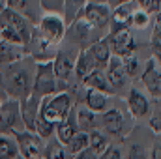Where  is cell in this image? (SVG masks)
<instances>
[{
    "instance_id": "obj_33",
    "label": "cell",
    "mask_w": 161,
    "mask_h": 159,
    "mask_svg": "<svg viewBox=\"0 0 161 159\" xmlns=\"http://www.w3.org/2000/svg\"><path fill=\"white\" fill-rule=\"evenodd\" d=\"M0 32H2V41L15 43V45H25L21 34H19L13 26H9V25H0ZM25 47H26V45H25Z\"/></svg>"
},
{
    "instance_id": "obj_11",
    "label": "cell",
    "mask_w": 161,
    "mask_h": 159,
    "mask_svg": "<svg viewBox=\"0 0 161 159\" xmlns=\"http://www.w3.org/2000/svg\"><path fill=\"white\" fill-rule=\"evenodd\" d=\"M77 52L71 51V49H60V51H56L54 60H53V68H54V75H56L58 80H68L73 75Z\"/></svg>"
},
{
    "instance_id": "obj_35",
    "label": "cell",
    "mask_w": 161,
    "mask_h": 159,
    "mask_svg": "<svg viewBox=\"0 0 161 159\" xmlns=\"http://www.w3.org/2000/svg\"><path fill=\"white\" fill-rule=\"evenodd\" d=\"M64 2L66 0H40V8L45 13H64Z\"/></svg>"
},
{
    "instance_id": "obj_12",
    "label": "cell",
    "mask_w": 161,
    "mask_h": 159,
    "mask_svg": "<svg viewBox=\"0 0 161 159\" xmlns=\"http://www.w3.org/2000/svg\"><path fill=\"white\" fill-rule=\"evenodd\" d=\"M40 97L34 94H28L26 97L19 99V111H21V122L23 127L28 131H34L36 120L40 116Z\"/></svg>"
},
{
    "instance_id": "obj_34",
    "label": "cell",
    "mask_w": 161,
    "mask_h": 159,
    "mask_svg": "<svg viewBox=\"0 0 161 159\" xmlns=\"http://www.w3.org/2000/svg\"><path fill=\"white\" fill-rule=\"evenodd\" d=\"M54 123H51V122H47L45 118H41V116H38V120H36V125H34V131L40 135V137H43V139H49L53 133H54Z\"/></svg>"
},
{
    "instance_id": "obj_38",
    "label": "cell",
    "mask_w": 161,
    "mask_h": 159,
    "mask_svg": "<svg viewBox=\"0 0 161 159\" xmlns=\"http://www.w3.org/2000/svg\"><path fill=\"white\" fill-rule=\"evenodd\" d=\"M146 152L141 144H131L129 146V152H127V159H146Z\"/></svg>"
},
{
    "instance_id": "obj_19",
    "label": "cell",
    "mask_w": 161,
    "mask_h": 159,
    "mask_svg": "<svg viewBox=\"0 0 161 159\" xmlns=\"http://www.w3.org/2000/svg\"><path fill=\"white\" fill-rule=\"evenodd\" d=\"M86 49H88V52L92 54V58H94V62H96V68H97V69H105L107 64H109V60H111V56H113L107 40L101 38V40L92 41Z\"/></svg>"
},
{
    "instance_id": "obj_21",
    "label": "cell",
    "mask_w": 161,
    "mask_h": 159,
    "mask_svg": "<svg viewBox=\"0 0 161 159\" xmlns=\"http://www.w3.org/2000/svg\"><path fill=\"white\" fill-rule=\"evenodd\" d=\"M96 68V62L92 58V54L88 52V49H79L77 58H75V68H73V75L79 80H82L86 75H90Z\"/></svg>"
},
{
    "instance_id": "obj_3",
    "label": "cell",
    "mask_w": 161,
    "mask_h": 159,
    "mask_svg": "<svg viewBox=\"0 0 161 159\" xmlns=\"http://www.w3.org/2000/svg\"><path fill=\"white\" fill-rule=\"evenodd\" d=\"M34 28L45 41H49L51 45L58 47L66 38L68 25H66L62 15H58V13H45Z\"/></svg>"
},
{
    "instance_id": "obj_25",
    "label": "cell",
    "mask_w": 161,
    "mask_h": 159,
    "mask_svg": "<svg viewBox=\"0 0 161 159\" xmlns=\"http://www.w3.org/2000/svg\"><path fill=\"white\" fill-rule=\"evenodd\" d=\"M88 144H90V135H88V131L79 129V131L75 133V137L66 144V150L69 152V156H77L79 152H82V150L88 148Z\"/></svg>"
},
{
    "instance_id": "obj_13",
    "label": "cell",
    "mask_w": 161,
    "mask_h": 159,
    "mask_svg": "<svg viewBox=\"0 0 161 159\" xmlns=\"http://www.w3.org/2000/svg\"><path fill=\"white\" fill-rule=\"evenodd\" d=\"M125 103H127V112L133 118H146V116H150L152 103L139 88H129Z\"/></svg>"
},
{
    "instance_id": "obj_17",
    "label": "cell",
    "mask_w": 161,
    "mask_h": 159,
    "mask_svg": "<svg viewBox=\"0 0 161 159\" xmlns=\"http://www.w3.org/2000/svg\"><path fill=\"white\" fill-rule=\"evenodd\" d=\"M105 75H107V79H109L111 86H113L114 90L125 88V84H127V80H129L125 69H124L122 58L116 56V54L111 56V60H109V64H107V68H105Z\"/></svg>"
},
{
    "instance_id": "obj_14",
    "label": "cell",
    "mask_w": 161,
    "mask_h": 159,
    "mask_svg": "<svg viewBox=\"0 0 161 159\" xmlns=\"http://www.w3.org/2000/svg\"><path fill=\"white\" fill-rule=\"evenodd\" d=\"M101 129L111 137L125 135V116L120 109H109L101 114Z\"/></svg>"
},
{
    "instance_id": "obj_47",
    "label": "cell",
    "mask_w": 161,
    "mask_h": 159,
    "mask_svg": "<svg viewBox=\"0 0 161 159\" xmlns=\"http://www.w3.org/2000/svg\"><path fill=\"white\" fill-rule=\"evenodd\" d=\"M38 159H45V157H38Z\"/></svg>"
},
{
    "instance_id": "obj_32",
    "label": "cell",
    "mask_w": 161,
    "mask_h": 159,
    "mask_svg": "<svg viewBox=\"0 0 161 159\" xmlns=\"http://www.w3.org/2000/svg\"><path fill=\"white\" fill-rule=\"evenodd\" d=\"M150 51H152V56L161 64V25L156 23L154 30H152V36H150Z\"/></svg>"
},
{
    "instance_id": "obj_40",
    "label": "cell",
    "mask_w": 161,
    "mask_h": 159,
    "mask_svg": "<svg viewBox=\"0 0 161 159\" xmlns=\"http://www.w3.org/2000/svg\"><path fill=\"white\" fill-rule=\"evenodd\" d=\"M73 159H99V156H97V154H94L90 148H86V150L79 152L77 156H73Z\"/></svg>"
},
{
    "instance_id": "obj_24",
    "label": "cell",
    "mask_w": 161,
    "mask_h": 159,
    "mask_svg": "<svg viewBox=\"0 0 161 159\" xmlns=\"http://www.w3.org/2000/svg\"><path fill=\"white\" fill-rule=\"evenodd\" d=\"M88 135H90V144H88V148L94 152V154H97V156H101L107 148H109V137L105 135V133H101L99 129H92V131H88Z\"/></svg>"
},
{
    "instance_id": "obj_23",
    "label": "cell",
    "mask_w": 161,
    "mask_h": 159,
    "mask_svg": "<svg viewBox=\"0 0 161 159\" xmlns=\"http://www.w3.org/2000/svg\"><path fill=\"white\" fill-rule=\"evenodd\" d=\"M107 103H109V96L105 92H99V90H94V88H86V92H84V105L90 111L103 112L107 109Z\"/></svg>"
},
{
    "instance_id": "obj_28",
    "label": "cell",
    "mask_w": 161,
    "mask_h": 159,
    "mask_svg": "<svg viewBox=\"0 0 161 159\" xmlns=\"http://www.w3.org/2000/svg\"><path fill=\"white\" fill-rule=\"evenodd\" d=\"M69 152L66 150L64 144H60L58 140H53L45 146V159H71Z\"/></svg>"
},
{
    "instance_id": "obj_20",
    "label": "cell",
    "mask_w": 161,
    "mask_h": 159,
    "mask_svg": "<svg viewBox=\"0 0 161 159\" xmlns=\"http://www.w3.org/2000/svg\"><path fill=\"white\" fill-rule=\"evenodd\" d=\"M80 82H82L86 88H94V90L105 92L107 96H113V94H114V88L111 86V82H109V79H107L105 69H94L90 75H86Z\"/></svg>"
},
{
    "instance_id": "obj_30",
    "label": "cell",
    "mask_w": 161,
    "mask_h": 159,
    "mask_svg": "<svg viewBox=\"0 0 161 159\" xmlns=\"http://www.w3.org/2000/svg\"><path fill=\"white\" fill-rule=\"evenodd\" d=\"M6 6L11 8V9H15V11H19L21 15L28 17L32 23L36 21L34 15H32L34 11H32V8H30V0H6Z\"/></svg>"
},
{
    "instance_id": "obj_27",
    "label": "cell",
    "mask_w": 161,
    "mask_h": 159,
    "mask_svg": "<svg viewBox=\"0 0 161 159\" xmlns=\"http://www.w3.org/2000/svg\"><path fill=\"white\" fill-rule=\"evenodd\" d=\"M19 156L15 139H9L6 135H0V159H13Z\"/></svg>"
},
{
    "instance_id": "obj_1",
    "label": "cell",
    "mask_w": 161,
    "mask_h": 159,
    "mask_svg": "<svg viewBox=\"0 0 161 159\" xmlns=\"http://www.w3.org/2000/svg\"><path fill=\"white\" fill-rule=\"evenodd\" d=\"M28 56H25L23 60L8 66L4 71H2V84L8 92L9 97H15V99H23L26 97L28 94H32V82H34V69H36V64H28Z\"/></svg>"
},
{
    "instance_id": "obj_36",
    "label": "cell",
    "mask_w": 161,
    "mask_h": 159,
    "mask_svg": "<svg viewBox=\"0 0 161 159\" xmlns=\"http://www.w3.org/2000/svg\"><path fill=\"white\" fill-rule=\"evenodd\" d=\"M150 17H152V15H148L146 11L135 8V11H133V19H131V26H135V28H146V26L150 25Z\"/></svg>"
},
{
    "instance_id": "obj_48",
    "label": "cell",
    "mask_w": 161,
    "mask_h": 159,
    "mask_svg": "<svg viewBox=\"0 0 161 159\" xmlns=\"http://www.w3.org/2000/svg\"><path fill=\"white\" fill-rule=\"evenodd\" d=\"M2 2H6V0H2Z\"/></svg>"
},
{
    "instance_id": "obj_43",
    "label": "cell",
    "mask_w": 161,
    "mask_h": 159,
    "mask_svg": "<svg viewBox=\"0 0 161 159\" xmlns=\"http://www.w3.org/2000/svg\"><path fill=\"white\" fill-rule=\"evenodd\" d=\"M156 17H158V23H159V25H161V9H159V11H158V15H156Z\"/></svg>"
},
{
    "instance_id": "obj_42",
    "label": "cell",
    "mask_w": 161,
    "mask_h": 159,
    "mask_svg": "<svg viewBox=\"0 0 161 159\" xmlns=\"http://www.w3.org/2000/svg\"><path fill=\"white\" fill-rule=\"evenodd\" d=\"M88 2H97V4H107V0H88Z\"/></svg>"
},
{
    "instance_id": "obj_10",
    "label": "cell",
    "mask_w": 161,
    "mask_h": 159,
    "mask_svg": "<svg viewBox=\"0 0 161 159\" xmlns=\"http://www.w3.org/2000/svg\"><path fill=\"white\" fill-rule=\"evenodd\" d=\"M161 64L156 58H148L142 71H141V82L144 84L146 92L154 97H161Z\"/></svg>"
},
{
    "instance_id": "obj_45",
    "label": "cell",
    "mask_w": 161,
    "mask_h": 159,
    "mask_svg": "<svg viewBox=\"0 0 161 159\" xmlns=\"http://www.w3.org/2000/svg\"><path fill=\"white\" fill-rule=\"evenodd\" d=\"M13 159H25V157H21V156H17V157H13Z\"/></svg>"
},
{
    "instance_id": "obj_4",
    "label": "cell",
    "mask_w": 161,
    "mask_h": 159,
    "mask_svg": "<svg viewBox=\"0 0 161 159\" xmlns=\"http://www.w3.org/2000/svg\"><path fill=\"white\" fill-rule=\"evenodd\" d=\"M13 139L17 142V150H19V156L25 159H38L43 157V152H45V139L40 137L36 131H28V129H15L13 133Z\"/></svg>"
},
{
    "instance_id": "obj_22",
    "label": "cell",
    "mask_w": 161,
    "mask_h": 159,
    "mask_svg": "<svg viewBox=\"0 0 161 159\" xmlns=\"http://www.w3.org/2000/svg\"><path fill=\"white\" fill-rule=\"evenodd\" d=\"M75 114H77L79 129H82V131H92V129H99L101 127V114L90 111L86 105L75 109Z\"/></svg>"
},
{
    "instance_id": "obj_8",
    "label": "cell",
    "mask_w": 161,
    "mask_h": 159,
    "mask_svg": "<svg viewBox=\"0 0 161 159\" xmlns=\"http://www.w3.org/2000/svg\"><path fill=\"white\" fill-rule=\"evenodd\" d=\"M0 25H9V26H13V28L21 34L25 45H28L30 36H32V30H34V23H32L28 17H25V15H21L19 11H15V9H11V8L6 6V8L0 11Z\"/></svg>"
},
{
    "instance_id": "obj_2",
    "label": "cell",
    "mask_w": 161,
    "mask_h": 159,
    "mask_svg": "<svg viewBox=\"0 0 161 159\" xmlns=\"http://www.w3.org/2000/svg\"><path fill=\"white\" fill-rule=\"evenodd\" d=\"M73 105H75L73 97L68 92L49 94V96L41 97V101H40V116L56 125L62 118L68 116V112L73 109Z\"/></svg>"
},
{
    "instance_id": "obj_18",
    "label": "cell",
    "mask_w": 161,
    "mask_h": 159,
    "mask_svg": "<svg viewBox=\"0 0 161 159\" xmlns=\"http://www.w3.org/2000/svg\"><path fill=\"white\" fill-rule=\"evenodd\" d=\"M133 4L131 2H124L120 6L113 8L111 11V30H118V28H129L131 26V19H133Z\"/></svg>"
},
{
    "instance_id": "obj_44",
    "label": "cell",
    "mask_w": 161,
    "mask_h": 159,
    "mask_svg": "<svg viewBox=\"0 0 161 159\" xmlns=\"http://www.w3.org/2000/svg\"><path fill=\"white\" fill-rule=\"evenodd\" d=\"M4 8H6V2H2V0H0V11H2Z\"/></svg>"
},
{
    "instance_id": "obj_9",
    "label": "cell",
    "mask_w": 161,
    "mask_h": 159,
    "mask_svg": "<svg viewBox=\"0 0 161 159\" xmlns=\"http://www.w3.org/2000/svg\"><path fill=\"white\" fill-rule=\"evenodd\" d=\"M21 122V111H19V99L9 97L6 101H2V109H0V133H13L15 129H19Z\"/></svg>"
},
{
    "instance_id": "obj_15",
    "label": "cell",
    "mask_w": 161,
    "mask_h": 159,
    "mask_svg": "<svg viewBox=\"0 0 161 159\" xmlns=\"http://www.w3.org/2000/svg\"><path fill=\"white\" fill-rule=\"evenodd\" d=\"M75 105H73V109L68 112V116L66 118H62L58 123H56V127H54V135H56V140L60 142V144H68L73 137H75V133L79 131V123H77V114H75Z\"/></svg>"
},
{
    "instance_id": "obj_46",
    "label": "cell",
    "mask_w": 161,
    "mask_h": 159,
    "mask_svg": "<svg viewBox=\"0 0 161 159\" xmlns=\"http://www.w3.org/2000/svg\"><path fill=\"white\" fill-rule=\"evenodd\" d=\"M0 109H2V101H0Z\"/></svg>"
},
{
    "instance_id": "obj_26",
    "label": "cell",
    "mask_w": 161,
    "mask_h": 159,
    "mask_svg": "<svg viewBox=\"0 0 161 159\" xmlns=\"http://www.w3.org/2000/svg\"><path fill=\"white\" fill-rule=\"evenodd\" d=\"M86 2L88 0H66L64 2V13H62V17H64V21H66L68 26L80 15V11L86 6Z\"/></svg>"
},
{
    "instance_id": "obj_29",
    "label": "cell",
    "mask_w": 161,
    "mask_h": 159,
    "mask_svg": "<svg viewBox=\"0 0 161 159\" xmlns=\"http://www.w3.org/2000/svg\"><path fill=\"white\" fill-rule=\"evenodd\" d=\"M120 58H122L124 69H125V73H127L129 79L137 77V75L142 71V66H141V62H139V58H137L135 52H133V54H127V56H120Z\"/></svg>"
},
{
    "instance_id": "obj_41",
    "label": "cell",
    "mask_w": 161,
    "mask_h": 159,
    "mask_svg": "<svg viewBox=\"0 0 161 159\" xmlns=\"http://www.w3.org/2000/svg\"><path fill=\"white\" fill-rule=\"evenodd\" d=\"M152 159H161V135H158V139L152 146Z\"/></svg>"
},
{
    "instance_id": "obj_39",
    "label": "cell",
    "mask_w": 161,
    "mask_h": 159,
    "mask_svg": "<svg viewBox=\"0 0 161 159\" xmlns=\"http://www.w3.org/2000/svg\"><path fill=\"white\" fill-rule=\"evenodd\" d=\"M99 159H122V152L118 146H111L109 144V148L99 156Z\"/></svg>"
},
{
    "instance_id": "obj_6",
    "label": "cell",
    "mask_w": 161,
    "mask_h": 159,
    "mask_svg": "<svg viewBox=\"0 0 161 159\" xmlns=\"http://www.w3.org/2000/svg\"><path fill=\"white\" fill-rule=\"evenodd\" d=\"M111 6L109 4H97V2H86V6L80 11V19H84L94 30L107 28L111 23Z\"/></svg>"
},
{
    "instance_id": "obj_7",
    "label": "cell",
    "mask_w": 161,
    "mask_h": 159,
    "mask_svg": "<svg viewBox=\"0 0 161 159\" xmlns=\"http://www.w3.org/2000/svg\"><path fill=\"white\" fill-rule=\"evenodd\" d=\"M105 40L111 47V52L116 54V56H127V54H133L135 49H137V43L135 38L131 34L129 28H118V30H111Z\"/></svg>"
},
{
    "instance_id": "obj_37",
    "label": "cell",
    "mask_w": 161,
    "mask_h": 159,
    "mask_svg": "<svg viewBox=\"0 0 161 159\" xmlns=\"http://www.w3.org/2000/svg\"><path fill=\"white\" fill-rule=\"evenodd\" d=\"M137 8L146 11L148 15H158L161 9V0H137Z\"/></svg>"
},
{
    "instance_id": "obj_16",
    "label": "cell",
    "mask_w": 161,
    "mask_h": 159,
    "mask_svg": "<svg viewBox=\"0 0 161 159\" xmlns=\"http://www.w3.org/2000/svg\"><path fill=\"white\" fill-rule=\"evenodd\" d=\"M25 56H28V51L25 45H15V43H8V41H0V71H4L8 66L23 60Z\"/></svg>"
},
{
    "instance_id": "obj_5",
    "label": "cell",
    "mask_w": 161,
    "mask_h": 159,
    "mask_svg": "<svg viewBox=\"0 0 161 159\" xmlns=\"http://www.w3.org/2000/svg\"><path fill=\"white\" fill-rule=\"evenodd\" d=\"M58 86V79L54 75L53 60H41L36 62L34 69V82H32V94L38 97H45L49 94H54Z\"/></svg>"
},
{
    "instance_id": "obj_31",
    "label": "cell",
    "mask_w": 161,
    "mask_h": 159,
    "mask_svg": "<svg viewBox=\"0 0 161 159\" xmlns=\"http://www.w3.org/2000/svg\"><path fill=\"white\" fill-rule=\"evenodd\" d=\"M150 129L154 133L161 135V97H156L154 105H152V111H150Z\"/></svg>"
}]
</instances>
